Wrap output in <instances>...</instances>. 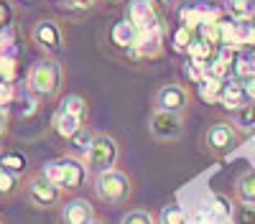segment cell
I'll return each mask as SVG.
<instances>
[{
	"label": "cell",
	"instance_id": "cell-1",
	"mask_svg": "<svg viewBox=\"0 0 255 224\" xmlns=\"http://www.w3.org/2000/svg\"><path fill=\"white\" fill-rule=\"evenodd\" d=\"M64 84V67L56 56H41L26 74V92L38 102H51L59 97Z\"/></svg>",
	"mask_w": 255,
	"mask_h": 224
},
{
	"label": "cell",
	"instance_id": "cell-2",
	"mask_svg": "<svg viewBox=\"0 0 255 224\" xmlns=\"http://www.w3.org/2000/svg\"><path fill=\"white\" fill-rule=\"evenodd\" d=\"M95 194L105 207H125L133 196V178L113 168L95 176Z\"/></svg>",
	"mask_w": 255,
	"mask_h": 224
},
{
	"label": "cell",
	"instance_id": "cell-3",
	"mask_svg": "<svg viewBox=\"0 0 255 224\" xmlns=\"http://www.w3.org/2000/svg\"><path fill=\"white\" fill-rule=\"evenodd\" d=\"M240 140H243V133L232 125V120H217V122H212V125H207L204 133H202L204 150L215 158L230 155L240 146Z\"/></svg>",
	"mask_w": 255,
	"mask_h": 224
},
{
	"label": "cell",
	"instance_id": "cell-4",
	"mask_svg": "<svg viewBox=\"0 0 255 224\" xmlns=\"http://www.w3.org/2000/svg\"><path fill=\"white\" fill-rule=\"evenodd\" d=\"M26 199L33 209H56L64 207V189L56 186L54 181H49L44 173H33L26 181Z\"/></svg>",
	"mask_w": 255,
	"mask_h": 224
},
{
	"label": "cell",
	"instance_id": "cell-5",
	"mask_svg": "<svg viewBox=\"0 0 255 224\" xmlns=\"http://www.w3.org/2000/svg\"><path fill=\"white\" fill-rule=\"evenodd\" d=\"M118 158H120V146L118 140L110 133H97L95 143H92V150L87 155V168L92 176H100L105 171H113L118 166Z\"/></svg>",
	"mask_w": 255,
	"mask_h": 224
},
{
	"label": "cell",
	"instance_id": "cell-6",
	"mask_svg": "<svg viewBox=\"0 0 255 224\" xmlns=\"http://www.w3.org/2000/svg\"><path fill=\"white\" fill-rule=\"evenodd\" d=\"M31 44L44 56H59L64 51V31L56 18H41L31 26Z\"/></svg>",
	"mask_w": 255,
	"mask_h": 224
},
{
	"label": "cell",
	"instance_id": "cell-7",
	"mask_svg": "<svg viewBox=\"0 0 255 224\" xmlns=\"http://www.w3.org/2000/svg\"><path fill=\"white\" fill-rule=\"evenodd\" d=\"M189 107H191V92L184 84H179V81H166L153 94V110L186 115Z\"/></svg>",
	"mask_w": 255,
	"mask_h": 224
},
{
	"label": "cell",
	"instance_id": "cell-8",
	"mask_svg": "<svg viewBox=\"0 0 255 224\" xmlns=\"http://www.w3.org/2000/svg\"><path fill=\"white\" fill-rule=\"evenodd\" d=\"M148 133L158 143H174L184 135V115L153 110L151 117H148Z\"/></svg>",
	"mask_w": 255,
	"mask_h": 224
},
{
	"label": "cell",
	"instance_id": "cell-9",
	"mask_svg": "<svg viewBox=\"0 0 255 224\" xmlns=\"http://www.w3.org/2000/svg\"><path fill=\"white\" fill-rule=\"evenodd\" d=\"M125 18L135 23V28L143 31H151V28H161V18L156 10V0H130L128 3V13Z\"/></svg>",
	"mask_w": 255,
	"mask_h": 224
},
{
	"label": "cell",
	"instance_id": "cell-10",
	"mask_svg": "<svg viewBox=\"0 0 255 224\" xmlns=\"http://www.w3.org/2000/svg\"><path fill=\"white\" fill-rule=\"evenodd\" d=\"M59 160H61V183H59V186L64 191L82 189L84 181H87V173H90L87 163H84L82 158H77V155H72V153L69 155H61Z\"/></svg>",
	"mask_w": 255,
	"mask_h": 224
},
{
	"label": "cell",
	"instance_id": "cell-11",
	"mask_svg": "<svg viewBox=\"0 0 255 224\" xmlns=\"http://www.w3.org/2000/svg\"><path fill=\"white\" fill-rule=\"evenodd\" d=\"M87 115L90 112H69V110H56V115H54V130H56V135L59 138H64V140H69V138H74L82 128H84V122H87Z\"/></svg>",
	"mask_w": 255,
	"mask_h": 224
},
{
	"label": "cell",
	"instance_id": "cell-12",
	"mask_svg": "<svg viewBox=\"0 0 255 224\" xmlns=\"http://www.w3.org/2000/svg\"><path fill=\"white\" fill-rule=\"evenodd\" d=\"M95 219V207L87 199H72L61 207V224H90Z\"/></svg>",
	"mask_w": 255,
	"mask_h": 224
},
{
	"label": "cell",
	"instance_id": "cell-13",
	"mask_svg": "<svg viewBox=\"0 0 255 224\" xmlns=\"http://www.w3.org/2000/svg\"><path fill=\"white\" fill-rule=\"evenodd\" d=\"M133 54L135 56H143V59H158L163 54V28L143 31L138 36V44H135Z\"/></svg>",
	"mask_w": 255,
	"mask_h": 224
},
{
	"label": "cell",
	"instance_id": "cell-14",
	"mask_svg": "<svg viewBox=\"0 0 255 224\" xmlns=\"http://www.w3.org/2000/svg\"><path fill=\"white\" fill-rule=\"evenodd\" d=\"M138 36H140V31H138V28H135V23H130L128 18L118 20V23L113 26V31H110L113 44H115L118 49H125V51H133V49H135Z\"/></svg>",
	"mask_w": 255,
	"mask_h": 224
},
{
	"label": "cell",
	"instance_id": "cell-15",
	"mask_svg": "<svg viewBox=\"0 0 255 224\" xmlns=\"http://www.w3.org/2000/svg\"><path fill=\"white\" fill-rule=\"evenodd\" d=\"M248 102L245 97V89H243V81L235 76V79H225V84H222V97H220V105L230 112H235L238 107H243Z\"/></svg>",
	"mask_w": 255,
	"mask_h": 224
},
{
	"label": "cell",
	"instance_id": "cell-16",
	"mask_svg": "<svg viewBox=\"0 0 255 224\" xmlns=\"http://www.w3.org/2000/svg\"><path fill=\"white\" fill-rule=\"evenodd\" d=\"M20 191H26V181L20 178V173L0 166V201H13Z\"/></svg>",
	"mask_w": 255,
	"mask_h": 224
},
{
	"label": "cell",
	"instance_id": "cell-17",
	"mask_svg": "<svg viewBox=\"0 0 255 224\" xmlns=\"http://www.w3.org/2000/svg\"><path fill=\"white\" fill-rule=\"evenodd\" d=\"M232 20H255V0H220Z\"/></svg>",
	"mask_w": 255,
	"mask_h": 224
},
{
	"label": "cell",
	"instance_id": "cell-18",
	"mask_svg": "<svg viewBox=\"0 0 255 224\" xmlns=\"http://www.w3.org/2000/svg\"><path fill=\"white\" fill-rule=\"evenodd\" d=\"M235 199L238 204H255V171L248 168L235 181Z\"/></svg>",
	"mask_w": 255,
	"mask_h": 224
},
{
	"label": "cell",
	"instance_id": "cell-19",
	"mask_svg": "<svg viewBox=\"0 0 255 224\" xmlns=\"http://www.w3.org/2000/svg\"><path fill=\"white\" fill-rule=\"evenodd\" d=\"M95 135H97V133H92L90 128H82L74 138H69V153L77 155V158H82L84 163H87V155H90V150H92Z\"/></svg>",
	"mask_w": 255,
	"mask_h": 224
},
{
	"label": "cell",
	"instance_id": "cell-20",
	"mask_svg": "<svg viewBox=\"0 0 255 224\" xmlns=\"http://www.w3.org/2000/svg\"><path fill=\"white\" fill-rule=\"evenodd\" d=\"M232 125L243 135H250V130H255V102H245L243 107L232 112Z\"/></svg>",
	"mask_w": 255,
	"mask_h": 224
},
{
	"label": "cell",
	"instance_id": "cell-21",
	"mask_svg": "<svg viewBox=\"0 0 255 224\" xmlns=\"http://www.w3.org/2000/svg\"><path fill=\"white\" fill-rule=\"evenodd\" d=\"M222 84H225L222 79L204 76L199 84H197V87H199V97H202L204 102H209V105H215V102H220V97H222Z\"/></svg>",
	"mask_w": 255,
	"mask_h": 224
},
{
	"label": "cell",
	"instance_id": "cell-22",
	"mask_svg": "<svg viewBox=\"0 0 255 224\" xmlns=\"http://www.w3.org/2000/svg\"><path fill=\"white\" fill-rule=\"evenodd\" d=\"M0 166L13 171V173H23L26 166H28V160L23 153H18V150H8V153H0Z\"/></svg>",
	"mask_w": 255,
	"mask_h": 224
},
{
	"label": "cell",
	"instance_id": "cell-23",
	"mask_svg": "<svg viewBox=\"0 0 255 224\" xmlns=\"http://www.w3.org/2000/svg\"><path fill=\"white\" fill-rule=\"evenodd\" d=\"M158 224H189L186 212L181 207H176V204H168V207H163L161 214H158Z\"/></svg>",
	"mask_w": 255,
	"mask_h": 224
},
{
	"label": "cell",
	"instance_id": "cell-24",
	"mask_svg": "<svg viewBox=\"0 0 255 224\" xmlns=\"http://www.w3.org/2000/svg\"><path fill=\"white\" fill-rule=\"evenodd\" d=\"M212 212L220 219H232L235 217V201L225 194H215V207H212Z\"/></svg>",
	"mask_w": 255,
	"mask_h": 224
},
{
	"label": "cell",
	"instance_id": "cell-25",
	"mask_svg": "<svg viewBox=\"0 0 255 224\" xmlns=\"http://www.w3.org/2000/svg\"><path fill=\"white\" fill-rule=\"evenodd\" d=\"M95 5H97V0H64L61 3V8L69 15H84V13L95 10Z\"/></svg>",
	"mask_w": 255,
	"mask_h": 224
},
{
	"label": "cell",
	"instance_id": "cell-26",
	"mask_svg": "<svg viewBox=\"0 0 255 224\" xmlns=\"http://www.w3.org/2000/svg\"><path fill=\"white\" fill-rule=\"evenodd\" d=\"M120 224H158V219L145 209H130L120 219Z\"/></svg>",
	"mask_w": 255,
	"mask_h": 224
},
{
	"label": "cell",
	"instance_id": "cell-27",
	"mask_svg": "<svg viewBox=\"0 0 255 224\" xmlns=\"http://www.w3.org/2000/svg\"><path fill=\"white\" fill-rule=\"evenodd\" d=\"M191 44H194V33H191V26H179L174 33V49L176 51H189Z\"/></svg>",
	"mask_w": 255,
	"mask_h": 224
},
{
	"label": "cell",
	"instance_id": "cell-28",
	"mask_svg": "<svg viewBox=\"0 0 255 224\" xmlns=\"http://www.w3.org/2000/svg\"><path fill=\"white\" fill-rule=\"evenodd\" d=\"M232 222L235 224H255V204H240V207H235Z\"/></svg>",
	"mask_w": 255,
	"mask_h": 224
},
{
	"label": "cell",
	"instance_id": "cell-29",
	"mask_svg": "<svg viewBox=\"0 0 255 224\" xmlns=\"http://www.w3.org/2000/svg\"><path fill=\"white\" fill-rule=\"evenodd\" d=\"M220 222V217L215 214V212H197V217H194V224H217Z\"/></svg>",
	"mask_w": 255,
	"mask_h": 224
},
{
	"label": "cell",
	"instance_id": "cell-30",
	"mask_svg": "<svg viewBox=\"0 0 255 224\" xmlns=\"http://www.w3.org/2000/svg\"><path fill=\"white\" fill-rule=\"evenodd\" d=\"M240 81H243V89H245L248 102H255V76H248V79H240Z\"/></svg>",
	"mask_w": 255,
	"mask_h": 224
},
{
	"label": "cell",
	"instance_id": "cell-31",
	"mask_svg": "<svg viewBox=\"0 0 255 224\" xmlns=\"http://www.w3.org/2000/svg\"><path fill=\"white\" fill-rule=\"evenodd\" d=\"M8 133V107H0V138Z\"/></svg>",
	"mask_w": 255,
	"mask_h": 224
},
{
	"label": "cell",
	"instance_id": "cell-32",
	"mask_svg": "<svg viewBox=\"0 0 255 224\" xmlns=\"http://www.w3.org/2000/svg\"><path fill=\"white\" fill-rule=\"evenodd\" d=\"M179 3H181V0H156V5H161V8H166V10L179 8Z\"/></svg>",
	"mask_w": 255,
	"mask_h": 224
},
{
	"label": "cell",
	"instance_id": "cell-33",
	"mask_svg": "<svg viewBox=\"0 0 255 224\" xmlns=\"http://www.w3.org/2000/svg\"><path fill=\"white\" fill-rule=\"evenodd\" d=\"M248 138H250V140L255 143V130H250V135H248Z\"/></svg>",
	"mask_w": 255,
	"mask_h": 224
},
{
	"label": "cell",
	"instance_id": "cell-34",
	"mask_svg": "<svg viewBox=\"0 0 255 224\" xmlns=\"http://www.w3.org/2000/svg\"><path fill=\"white\" fill-rule=\"evenodd\" d=\"M90 224H105V222H102V219H95V222H90Z\"/></svg>",
	"mask_w": 255,
	"mask_h": 224
},
{
	"label": "cell",
	"instance_id": "cell-35",
	"mask_svg": "<svg viewBox=\"0 0 255 224\" xmlns=\"http://www.w3.org/2000/svg\"><path fill=\"white\" fill-rule=\"evenodd\" d=\"M105 3H120V0H105Z\"/></svg>",
	"mask_w": 255,
	"mask_h": 224
},
{
	"label": "cell",
	"instance_id": "cell-36",
	"mask_svg": "<svg viewBox=\"0 0 255 224\" xmlns=\"http://www.w3.org/2000/svg\"><path fill=\"white\" fill-rule=\"evenodd\" d=\"M0 5H5V0H0Z\"/></svg>",
	"mask_w": 255,
	"mask_h": 224
},
{
	"label": "cell",
	"instance_id": "cell-37",
	"mask_svg": "<svg viewBox=\"0 0 255 224\" xmlns=\"http://www.w3.org/2000/svg\"><path fill=\"white\" fill-rule=\"evenodd\" d=\"M0 153H3V146H0Z\"/></svg>",
	"mask_w": 255,
	"mask_h": 224
},
{
	"label": "cell",
	"instance_id": "cell-38",
	"mask_svg": "<svg viewBox=\"0 0 255 224\" xmlns=\"http://www.w3.org/2000/svg\"><path fill=\"white\" fill-rule=\"evenodd\" d=\"M0 224H3V219H0Z\"/></svg>",
	"mask_w": 255,
	"mask_h": 224
}]
</instances>
